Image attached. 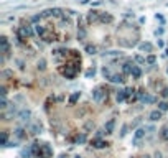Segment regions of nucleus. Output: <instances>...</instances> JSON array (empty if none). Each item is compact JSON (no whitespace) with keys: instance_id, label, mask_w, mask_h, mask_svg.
I'll list each match as a JSON object with an SVG mask.
<instances>
[{"instance_id":"22","label":"nucleus","mask_w":168,"mask_h":158,"mask_svg":"<svg viewBox=\"0 0 168 158\" xmlns=\"http://www.w3.org/2000/svg\"><path fill=\"white\" fill-rule=\"evenodd\" d=\"M140 78H142V69L138 66H135L134 71H132V79H140Z\"/></svg>"},{"instance_id":"23","label":"nucleus","mask_w":168,"mask_h":158,"mask_svg":"<svg viewBox=\"0 0 168 158\" xmlns=\"http://www.w3.org/2000/svg\"><path fill=\"white\" fill-rule=\"evenodd\" d=\"M160 138L163 140V142H168V127H162V130H160Z\"/></svg>"},{"instance_id":"36","label":"nucleus","mask_w":168,"mask_h":158,"mask_svg":"<svg viewBox=\"0 0 168 158\" xmlns=\"http://www.w3.org/2000/svg\"><path fill=\"white\" fill-rule=\"evenodd\" d=\"M41 18H43V15H35V17H31V22H33V23H38Z\"/></svg>"},{"instance_id":"29","label":"nucleus","mask_w":168,"mask_h":158,"mask_svg":"<svg viewBox=\"0 0 168 158\" xmlns=\"http://www.w3.org/2000/svg\"><path fill=\"white\" fill-rule=\"evenodd\" d=\"M135 63H138V64H145L147 63V58H143V56H140V54H135Z\"/></svg>"},{"instance_id":"34","label":"nucleus","mask_w":168,"mask_h":158,"mask_svg":"<svg viewBox=\"0 0 168 158\" xmlns=\"http://www.w3.org/2000/svg\"><path fill=\"white\" fill-rule=\"evenodd\" d=\"M76 140H78L79 143H84V142H86V133H81V135H78V138H76Z\"/></svg>"},{"instance_id":"1","label":"nucleus","mask_w":168,"mask_h":158,"mask_svg":"<svg viewBox=\"0 0 168 158\" xmlns=\"http://www.w3.org/2000/svg\"><path fill=\"white\" fill-rule=\"evenodd\" d=\"M0 48H2V64H5L7 58H10V51H12L7 36H0Z\"/></svg>"},{"instance_id":"18","label":"nucleus","mask_w":168,"mask_h":158,"mask_svg":"<svg viewBox=\"0 0 168 158\" xmlns=\"http://www.w3.org/2000/svg\"><path fill=\"white\" fill-rule=\"evenodd\" d=\"M112 22H114V17L110 13L101 12V23H112Z\"/></svg>"},{"instance_id":"4","label":"nucleus","mask_w":168,"mask_h":158,"mask_svg":"<svg viewBox=\"0 0 168 158\" xmlns=\"http://www.w3.org/2000/svg\"><path fill=\"white\" fill-rule=\"evenodd\" d=\"M36 156H38V158H51V156H53V148H51L48 143H43Z\"/></svg>"},{"instance_id":"6","label":"nucleus","mask_w":168,"mask_h":158,"mask_svg":"<svg viewBox=\"0 0 168 158\" xmlns=\"http://www.w3.org/2000/svg\"><path fill=\"white\" fill-rule=\"evenodd\" d=\"M86 20H87V23H97V22H101V12H96V10H91L89 13H87V17H86Z\"/></svg>"},{"instance_id":"12","label":"nucleus","mask_w":168,"mask_h":158,"mask_svg":"<svg viewBox=\"0 0 168 158\" xmlns=\"http://www.w3.org/2000/svg\"><path fill=\"white\" fill-rule=\"evenodd\" d=\"M127 97H129V91L127 89H119L117 94H115V101H117V102H124Z\"/></svg>"},{"instance_id":"28","label":"nucleus","mask_w":168,"mask_h":158,"mask_svg":"<svg viewBox=\"0 0 168 158\" xmlns=\"http://www.w3.org/2000/svg\"><path fill=\"white\" fill-rule=\"evenodd\" d=\"M157 63V58H155V54H148L147 56V64H150V66H153Z\"/></svg>"},{"instance_id":"42","label":"nucleus","mask_w":168,"mask_h":158,"mask_svg":"<svg viewBox=\"0 0 168 158\" xmlns=\"http://www.w3.org/2000/svg\"><path fill=\"white\" fill-rule=\"evenodd\" d=\"M155 18H157V20H160V22H165V18H163L162 15H158V13H157V15H155Z\"/></svg>"},{"instance_id":"45","label":"nucleus","mask_w":168,"mask_h":158,"mask_svg":"<svg viewBox=\"0 0 168 158\" xmlns=\"http://www.w3.org/2000/svg\"><path fill=\"white\" fill-rule=\"evenodd\" d=\"M162 33H163V28H160V30L155 31V35H162Z\"/></svg>"},{"instance_id":"8","label":"nucleus","mask_w":168,"mask_h":158,"mask_svg":"<svg viewBox=\"0 0 168 158\" xmlns=\"http://www.w3.org/2000/svg\"><path fill=\"white\" fill-rule=\"evenodd\" d=\"M30 117H31V110H30V109H23V110L18 112V119H20L22 124H28Z\"/></svg>"},{"instance_id":"20","label":"nucleus","mask_w":168,"mask_h":158,"mask_svg":"<svg viewBox=\"0 0 168 158\" xmlns=\"http://www.w3.org/2000/svg\"><path fill=\"white\" fill-rule=\"evenodd\" d=\"M30 156H33V152H31V147L28 145L26 148L22 150V153H20V158H30Z\"/></svg>"},{"instance_id":"40","label":"nucleus","mask_w":168,"mask_h":158,"mask_svg":"<svg viewBox=\"0 0 168 158\" xmlns=\"http://www.w3.org/2000/svg\"><path fill=\"white\" fill-rule=\"evenodd\" d=\"M0 94H2V96H7V87L5 86L0 87Z\"/></svg>"},{"instance_id":"26","label":"nucleus","mask_w":168,"mask_h":158,"mask_svg":"<svg viewBox=\"0 0 168 158\" xmlns=\"http://www.w3.org/2000/svg\"><path fill=\"white\" fill-rule=\"evenodd\" d=\"M7 142H8V132L3 130V132H2V140H0V143L5 147V145H7Z\"/></svg>"},{"instance_id":"25","label":"nucleus","mask_w":168,"mask_h":158,"mask_svg":"<svg viewBox=\"0 0 168 158\" xmlns=\"http://www.w3.org/2000/svg\"><path fill=\"white\" fill-rule=\"evenodd\" d=\"M84 50H86L87 54H96V53H97V48L94 46V45H86V48H84Z\"/></svg>"},{"instance_id":"49","label":"nucleus","mask_w":168,"mask_h":158,"mask_svg":"<svg viewBox=\"0 0 168 158\" xmlns=\"http://www.w3.org/2000/svg\"><path fill=\"white\" fill-rule=\"evenodd\" d=\"M166 73H168V69H166Z\"/></svg>"},{"instance_id":"5","label":"nucleus","mask_w":168,"mask_h":158,"mask_svg":"<svg viewBox=\"0 0 168 158\" xmlns=\"http://www.w3.org/2000/svg\"><path fill=\"white\" fill-rule=\"evenodd\" d=\"M92 99H94V102H102L106 99V92L102 91V87H96L92 91Z\"/></svg>"},{"instance_id":"39","label":"nucleus","mask_w":168,"mask_h":158,"mask_svg":"<svg viewBox=\"0 0 168 158\" xmlns=\"http://www.w3.org/2000/svg\"><path fill=\"white\" fill-rule=\"evenodd\" d=\"M153 158H163V153L160 152V150H157V152H155V155H153Z\"/></svg>"},{"instance_id":"24","label":"nucleus","mask_w":168,"mask_h":158,"mask_svg":"<svg viewBox=\"0 0 168 158\" xmlns=\"http://www.w3.org/2000/svg\"><path fill=\"white\" fill-rule=\"evenodd\" d=\"M0 109H2L3 112L8 109V101H7V96H2V99H0Z\"/></svg>"},{"instance_id":"44","label":"nucleus","mask_w":168,"mask_h":158,"mask_svg":"<svg viewBox=\"0 0 168 158\" xmlns=\"http://www.w3.org/2000/svg\"><path fill=\"white\" fill-rule=\"evenodd\" d=\"M158 46H160V48H163V46H165V43H163V40H158Z\"/></svg>"},{"instance_id":"21","label":"nucleus","mask_w":168,"mask_h":158,"mask_svg":"<svg viewBox=\"0 0 168 158\" xmlns=\"http://www.w3.org/2000/svg\"><path fill=\"white\" fill-rule=\"evenodd\" d=\"M41 130H43V125H41L40 122L31 125V133H35V135H36V133H41Z\"/></svg>"},{"instance_id":"43","label":"nucleus","mask_w":168,"mask_h":158,"mask_svg":"<svg viewBox=\"0 0 168 158\" xmlns=\"http://www.w3.org/2000/svg\"><path fill=\"white\" fill-rule=\"evenodd\" d=\"M101 3H102V0H94L92 5H101Z\"/></svg>"},{"instance_id":"33","label":"nucleus","mask_w":168,"mask_h":158,"mask_svg":"<svg viewBox=\"0 0 168 158\" xmlns=\"http://www.w3.org/2000/svg\"><path fill=\"white\" fill-rule=\"evenodd\" d=\"M17 145H18V140H8L5 147H17Z\"/></svg>"},{"instance_id":"38","label":"nucleus","mask_w":168,"mask_h":158,"mask_svg":"<svg viewBox=\"0 0 168 158\" xmlns=\"http://www.w3.org/2000/svg\"><path fill=\"white\" fill-rule=\"evenodd\" d=\"M127 129H129V125H124V127H122V132H120V137H125V133H127Z\"/></svg>"},{"instance_id":"13","label":"nucleus","mask_w":168,"mask_h":158,"mask_svg":"<svg viewBox=\"0 0 168 158\" xmlns=\"http://www.w3.org/2000/svg\"><path fill=\"white\" fill-rule=\"evenodd\" d=\"M162 117H163V112L160 110V109H155V110H152V112H150V114H148V119H150V120H152V122H157V120H160V119H162Z\"/></svg>"},{"instance_id":"14","label":"nucleus","mask_w":168,"mask_h":158,"mask_svg":"<svg viewBox=\"0 0 168 158\" xmlns=\"http://www.w3.org/2000/svg\"><path fill=\"white\" fill-rule=\"evenodd\" d=\"M114 127H115V119H109V120L106 122V125H104V130H106L107 135L114 133Z\"/></svg>"},{"instance_id":"27","label":"nucleus","mask_w":168,"mask_h":158,"mask_svg":"<svg viewBox=\"0 0 168 158\" xmlns=\"http://www.w3.org/2000/svg\"><path fill=\"white\" fill-rule=\"evenodd\" d=\"M158 109L162 112H166L168 110V101H162V102H158Z\"/></svg>"},{"instance_id":"46","label":"nucleus","mask_w":168,"mask_h":158,"mask_svg":"<svg viewBox=\"0 0 168 158\" xmlns=\"http://www.w3.org/2000/svg\"><path fill=\"white\" fill-rule=\"evenodd\" d=\"M76 2H79V3H87V0H76Z\"/></svg>"},{"instance_id":"11","label":"nucleus","mask_w":168,"mask_h":158,"mask_svg":"<svg viewBox=\"0 0 168 158\" xmlns=\"http://www.w3.org/2000/svg\"><path fill=\"white\" fill-rule=\"evenodd\" d=\"M91 145L94 147V148H97V150H101V148H106L109 143L106 142V140H102V138H94L92 142H91Z\"/></svg>"},{"instance_id":"32","label":"nucleus","mask_w":168,"mask_h":158,"mask_svg":"<svg viewBox=\"0 0 168 158\" xmlns=\"http://www.w3.org/2000/svg\"><path fill=\"white\" fill-rule=\"evenodd\" d=\"M94 74H96V69H94V68H91V69H87V71H86V78H91V76H94Z\"/></svg>"},{"instance_id":"47","label":"nucleus","mask_w":168,"mask_h":158,"mask_svg":"<svg viewBox=\"0 0 168 158\" xmlns=\"http://www.w3.org/2000/svg\"><path fill=\"white\" fill-rule=\"evenodd\" d=\"M140 158H152V156H150V155H147V153H145V155H142Z\"/></svg>"},{"instance_id":"17","label":"nucleus","mask_w":168,"mask_h":158,"mask_svg":"<svg viewBox=\"0 0 168 158\" xmlns=\"http://www.w3.org/2000/svg\"><path fill=\"white\" fill-rule=\"evenodd\" d=\"M79 99H81V92H79V91H76V92H73L71 96H69L68 102H69V105H74Z\"/></svg>"},{"instance_id":"19","label":"nucleus","mask_w":168,"mask_h":158,"mask_svg":"<svg viewBox=\"0 0 168 158\" xmlns=\"http://www.w3.org/2000/svg\"><path fill=\"white\" fill-rule=\"evenodd\" d=\"M124 76L125 74H114V73H112V76H110V82H114V84H122V82H124Z\"/></svg>"},{"instance_id":"2","label":"nucleus","mask_w":168,"mask_h":158,"mask_svg":"<svg viewBox=\"0 0 168 158\" xmlns=\"http://www.w3.org/2000/svg\"><path fill=\"white\" fill-rule=\"evenodd\" d=\"M147 135V127H140L137 130L134 132V137H132V145L134 147H140V143H142V140L145 138Z\"/></svg>"},{"instance_id":"37","label":"nucleus","mask_w":168,"mask_h":158,"mask_svg":"<svg viewBox=\"0 0 168 158\" xmlns=\"http://www.w3.org/2000/svg\"><path fill=\"white\" fill-rule=\"evenodd\" d=\"M106 56H120V51H109L106 53Z\"/></svg>"},{"instance_id":"16","label":"nucleus","mask_w":168,"mask_h":158,"mask_svg":"<svg viewBox=\"0 0 168 158\" xmlns=\"http://www.w3.org/2000/svg\"><path fill=\"white\" fill-rule=\"evenodd\" d=\"M13 135L17 137V140L26 138V132H25V129H23V127H17L15 130H13Z\"/></svg>"},{"instance_id":"10","label":"nucleus","mask_w":168,"mask_h":158,"mask_svg":"<svg viewBox=\"0 0 168 158\" xmlns=\"http://www.w3.org/2000/svg\"><path fill=\"white\" fill-rule=\"evenodd\" d=\"M138 97H140V101H142L143 104H153L155 102V99H153L152 96H148L147 92H143V91H138Z\"/></svg>"},{"instance_id":"41","label":"nucleus","mask_w":168,"mask_h":158,"mask_svg":"<svg viewBox=\"0 0 168 158\" xmlns=\"http://www.w3.org/2000/svg\"><path fill=\"white\" fill-rule=\"evenodd\" d=\"M3 76H5V78H8V76H12V71H8V69H5V71H3Z\"/></svg>"},{"instance_id":"7","label":"nucleus","mask_w":168,"mask_h":158,"mask_svg":"<svg viewBox=\"0 0 168 158\" xmlns=\"http://www.w3.org/2000/svg\"><path fill=\"white\" fill-rule=\"evenodd\" d=\"M35 31H36V35L41 38V40H45V41H51V40H50V36H48V33H46V28H45V26H41V25H35Z\"/></svg>"},{"instance_id":"30","label":"nucleus","mask_w":168,"mask_h":158,"mask_svg":"<svg viewBox=\"0 0 168 158\" xmlns=\"http://www.w3.org/2000/svg\"><path fill=\"white\" fill-rule=\"evenodd\" d=\"M50 12H51V17H61L63 10L61 8H50Z\"/></svg>"},{"instance_id":"15","label":"nucleus","mask_w":168,"mask_h":158,"mask_svg":"<svg viewBox=\"0 0 168 158\" xmlns=\"http://www.w3.org/2000/svg\"><path fill=\"white\" fill-rule=\"evenodd\" d=\"M138 50L142 53H152L153 51V45L148 43V41H143V43L138 45Z\"/></svg>"},{"instance_id":"35","label":"nucleus","mask_w":168,"mask_h":158,"mask_svg":"<svg viewBox=\"0 0 168 158\" xmlns=\"http://www.w3.org/2000/svg\"><path fill=\"white\" fill-rule=\"evenodd\" d=\"M160 94H162V97H163V99H168V87H163V89H162V92H160Z\"/></svg>"},{"instance_id":"3","label":"nucleus","mask_w":168,"mask_h":158,"mask_svg":"<svg viewBox=\"0 0 168 158\" xmlns=\"http://www.w3.org/2000/svg\"><path fill=\"white\" fill-rule=\"evenodd\" d=\"M30 36H33L31 26H20L18 30H17V38H18V40H25V38H30Z\"/></svg>"},{"instance_id":"48","label":"nucleus","mask_w":168,"mask_h":158,"mask_svg":"<svg viewBox=\"0 0 168 158\" xmlns=\"http://www.w3.org/2000/svg\"><path fill=\"white\" fill-rule=\"evenodd\" d=\"M58 158H68V156H66V155H59Z\"/></svg>"},{"instance_id":"9","label":"nucleus","mask_w":168,"mask_h":158,"mask_svg":"<svg viewBox=\"0 0 168 158\" xmlns=\"http://www.w3.org/2000/svg\"><path fill=\"white\" fill-rule=\"evenodd\" d=\"M134 68H135V64H134L132 61H125L124 64H122V74L132 76V71H134Z\"/></svg>"},{"instance_id":"31","label":"nucleus","mask_w":168,"mask_h":158,"mask_svg":"<svg viewBox=\"0 0 168 158\" xmlns=\"http://www.w3.org/2000/svg\"><path fill=\"white\" fill-rule=\"evenodd\" d=\"M45 68H46V61L40 59V61H38V69H45Z\"/></svg>"}]
</instances>
